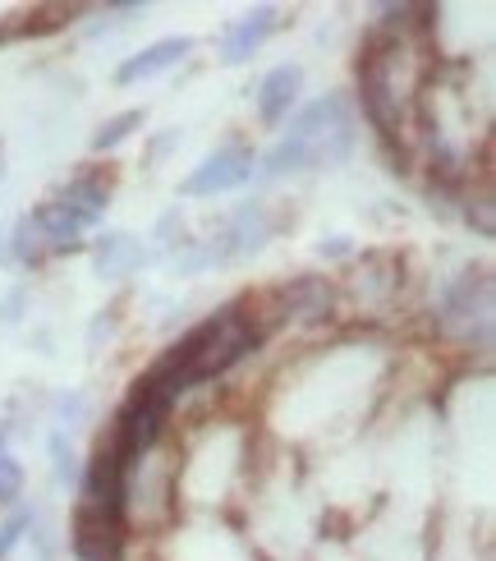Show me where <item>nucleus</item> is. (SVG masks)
<instances>
[{
  "mask_svg": "<svg viewBox=\"0 0 496 561\" xmlns=\"http://www.w3.org/2000/svg\"><path fill=\"white\" fill-rule=\"evenodd\" d=\"M299 88H303V69L299 65H276L272 75L257 88V115L263 125H280L290 115V106L299 102Z\"/></svg>",
  "mask_w": 496,
  "mask_h": 561,
  "instance_id": "6",
  "label": "nucleus"
},
{
  "mask_svg": "<svg viewBox=\"0 0 496 561\" xmlns=\"http://www.w3.org/2000/svg\"><path fill=\"white\" fill-rule=\"evenodd\" d=\"M14 244V259L19 263H42L46 253H51V240H46V230H42V221H37V213H28V217H19V226H14V236H10Z\"/></svg>",
  "mask_w": 496,
  "mask_h": 561,
  "instance_id": "8",
  "label": "nucleus"
},
{
  "mask_svg": "<svg viewBox=\"0 0 496 561\" xmlns=\"http://www.w3.org/2000/svg\"><path fill=\"white\" fill-rule=\"evenodd\" d=\"M487 318H492V280L487 272H464L441 299V322L474 336V322L487 327Z\"/></svg>",
  "mask_w": 496,
  "mask_h": 561,
  "instance_id": "2",
  "label": "nucleus"
},
{
  "mask_svg": "<svg viewBox=\"0 0 496 561\" xmlns=\"http://www.w3.org/2000/svg\"><path fill=\"white\" fill-rule=\"evenodd\" d=\"M322 253H331V259H341V253H349V244H345V240H336V244H322Z\"/></svg>",
  "mask_w": 496,
  "mask_h": 561,
  "instance_id": "14",
  "label": "nucleus"
},
{
  "mask_svg": "<svg viewBox=\"0 0 496 561\" xmlns=\"http://www.w3.org/2000/svg\"><path fill=\"white\" fill-rule=\"evenodd\" d=\"M138 125H143V111H120V115H111V121H106L97 134H92V148H97V152L120 148V144H125V138H129Z\"/></svg>",
  "mask_w": 496,
  "mask_h": 561,
  "instance_id": "10",
  "label": "nucleus"
},
{
  "mask_svg": "<svg viewBox=\"0 0 496 561\" xmlns=\"http://www.w3.org/2000/svg\"><path fill=\"white\" fill-rule=\"evenodd\" d=\"M56 410H60V419H65V424L69 428H74V424H83V419H88V396L83 391H69V396H60V401H56Z\"/></svg>",
  "mask_w": 496,
  "mask_h": 561,
  "instance_id": "13",
  "label": "nucleus"
},
{
  "mask_svg": "<svg viewBox=\"0 0 496 561\" xmlns=\"http://www.w3.org/2000/svg\"><path fill=\"white\" fill-rule=\"evenodd\" d=\"M188 51H194V37H165V42H152V46H143V51L129 56L120 69H115V83H143V79L161 75V69L180 65Z\"/></svg>",
  "mask_w": 496,
  "mask_h": 561,
  "instance_id": "5",
  "label": "nucleus"
},
{
  "mask_svg": "<svg viewBox=\"0 0 496 561\" xmlns=\"http://www.w3.org/2000/svg\"><path fill=\"white\" fill-rule=\"evenodd\" d=\"M5 437H10V424H0V451H5Z\"/></svg>",
  "mask_w": 496,
  "mask_h": 561,
  "instance_id": "15",
  "label": "nucleus"
},
{
  "mask_svg": "<svg viewBox=\"0 0 496 561\" xmlns=\"http://www.w3.org/2000/svg\"><path fill=\"white\" fill-rule=\"evenodd\" d=\"M143 263H148V249L134 236H125V230H111V236H102L97 244H92V272H97L102 280H125Z\"/></svg>",
  "mask_w": 496,
  "mask_h": 561,
  "instance_id": "3",
  "label": "nucleus"
},
{
  "mask_svg": "<svg viewBox=\"0 0 496 561\" xmlns=\"http://www.w3.org/2000/svg\"><path fill=\"white\" fill-rule=\"evenodd\" d=\"M272 33H276V10H272V5L249 10L244 19H234L230 28H226V37H221V60H226V65H244Z\"/></svg>",
  "mask_w": 496,
  "mask_h": 561,
  "instance_id": "4",
  "label": "nucleus"
},
{
  "mask_svg": "<svg viewBox=\"0 0 496 561\" xmlns=\"http://www.w3.org/2000/svg\"><path fill=\"white\" fill-rule=\"evenodd\" d=\"M33 520H37V516H33L28 506H23V511H14V516H10L5 525H0V561H5V557L14 552V543L23 539V529H33Z\"/></svg>",
  "mask_w": 496,
  "mask_h": 561,
  "instance_id": "11",
  "label": "nucleus"
},
{
  "mask_svg": "<svg viewBox=\"0 0 496 561\" xmlns=\"http://www.w3.org/2000/svg\"><path fill=\"white\" fill-rule=\"evenodd\" d=\"M249 180H253V152L249 148H221L180 184V194L184 198H207V194L240 190V184H249Z\"/></svg>",
  "mask_w": 496,
  "mask_h": 561,
  "instance_id": "1",
  "label": "nucleus"
},
{
  "mask_svg": "<svg viewBox=\"0 0 496 561\" xmlns=\"http://www.w3.org/2000/svg\"><path fill=\"white\" fill-rule=\"evenodd\" d=\"M56 203L65 207L69 221H74L79 230H88V226H97L106 217V184L102 180H74Z\"/></svg>",
  "mask_w": 496,
  "mask_h": 561,
  "instance_id": "7",
  "label": "nucleus"
},
{
  "mask_svg": "<svg viewBox=\"0 0 496 561\" xmlns=\"http://www.w3.org/2000/svg\"><path fill=\"white\" fill-rule=\"evenodd\" d=\"M51 470H56V483H60V488H69V483H79V479H83L79 451H74V442H69L65 428L51 433Z\"/></svg>",
  "mask_w": 496,
  "mask_h": 561,
  "instance_id": "9",
  "label": "nucleus"
},
{
  "mask_svg": "<svg viewBox=\"0 0 496 561\" xmlns=\"http://www.w3.org/2000/svg\"><path fill=\"white\" fill-rule=\"evenodd\" d=\"M19 488H23V465L10 451H0V502H14Z\"/></svg>",
  "mask_w": 496,
  "mask_h": 561,
  "instance_id": "12",
  "label": "nucleus"
}]
</instances>
